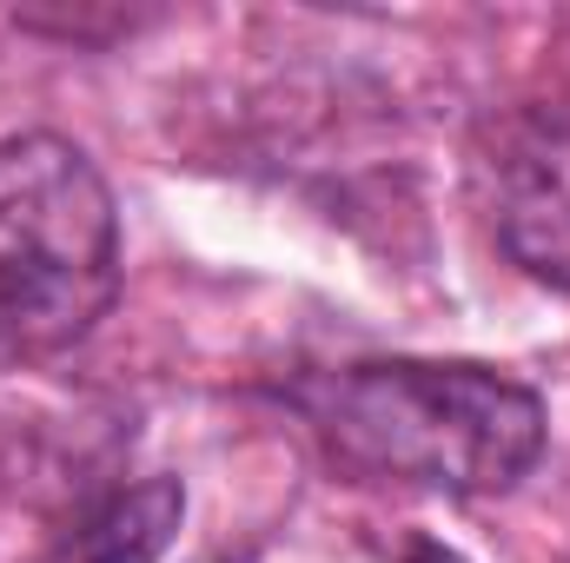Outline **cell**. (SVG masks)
<instances>
[{
	"label": "cell",
	"instance_id": "obj_1",
	"mask_svg": "<svg viewBox=\"0 0 570 563\" xmlns=\"http://www.w3.org/2000/svg\"><path fill=\"white\" fill-rule=\"evenodd\" d=\"M285 398L345 471L444 497L518 491L551 437L524 378L471 358H358L298 378Z\"/></svg>",
	"mask_w": 570,
	"mask_h": 563
},
{
	"label": "cell",
	"instance_id": "obj_2",
	"mask_svg": "<svg viewBox=\"0 0 570 563\" xmlns=\"http://www.w3.org/2000/svg\"><path fill=\"white\" fill-rule=\"evenodd\" d=\"M120 298V213L60 134L0 140V365H53Z\"/></svg>",
	"mask_w": 570,
	"mask_h": 563
},
{
	"label": "cell",
	"instance_id": "obj_3",
	"mask_svg": "<svg viewBox=\"0 0 570 563\" xmlns=\"http://www.w3.org/2000/svg\"><path fill=\"white\" fill-rule=\"evenodd\" d=\"M484 172H491L498 246L531 279L570 292V107L518 113L498 134V152L484 159Z\"/></svg>",
	"mask_w": 570,
	"mask_h": 563
},
{
	"label": "cell",
	"instance_id": "obj_4",
	"mask_svg": "<svg viewBox=\"0 0 570 563\" xmlns=\"http://www.w3.org/2000/svg\"><path fill=\"white\" fill-rule=\"evenodd\" d=\"M179 517H186L179 477H146L134 491L107 497V504L80 524L73 563H159L166 544H173V531H179Z\"/></svg>",
	"mask_w": 570,
	"mask_h": 563
},
{
	"label": "cell",
	"instance_id": "obj_5",
	"mask_svg": "<svg viewBox=\"0 0 570 563\" xmlns=\"http://www.w3.org/2000/svg\"><path fill=\"white\" fill-rule=\"evenodd\" d=\"M405 563H464L451 544H438V537H419L412 551H405Z\"/></svg>",
	"mask_w": 570,
	"mask_h": 563
}]
</instances>
